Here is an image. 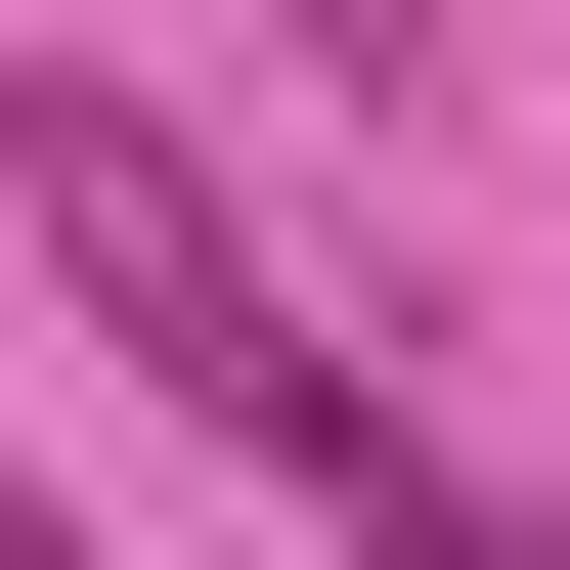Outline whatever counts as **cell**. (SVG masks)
Wrapping results in <instances>:
<instances>
[{
    "mask_svg": "<svg viewBox=\"0 0 570 570\" xmlns=\"http://www.w3.org/2000/svg\"><path fill=\"white\" fill-rule=\"evenodd\" d=\"M0 176H45V264H88V307H132V352H176L219 439H307V483H395V395H352V352H307V264H264V219H219V176L132 132V88H0Z\"/></svg>",
    "mask_w": 570,
    "mask_h": 570,
    "instance_id": "obj_1",
    "label": "cell"
},
{
    "mask_svg": "<svg viewBox=\"0 0 570 570\" xmlns=\"http://www.w3.org/2000/svg\"><path fill=\"white\" fill-rule=\"evenodd\" d=\"M0 570H88V527H45V483H0Z\"/></svg>",
    "mask_w": 570,
    "mask_h": 570,
    "instance_id": "obj_2",
    "label": "cell"
}]
</instances>
